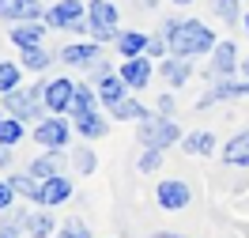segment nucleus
Instances as JSON below:
<instances>
[{"instance_id":"obj_1","label":"nucleus","mask_w":249,"mask_h":238,"mask_svg":"<svg viewBox=\"0 0 249 238\" xmlns=\"http://www.w3.org/2000/svg\"><path fill=\"white\" fill-rule=\"evenodd\" d=\"M166 42H170L174 57H196V53H212L215 49V34L204 27L200 19H166Z\"/></svg>"},{"instance_id":"obj_2","label":"nucleus","mask_w":249,"mask_h":238,"mask_svg":"<svg viewBox=\"0 0 249 238\" xmlns=\"http://www.w3.org/2000/svg\"><path fill=\"white\" fill-rule=\"evenodd\" d=\"M136 136H140L143 147H170V144L181 140V132H178V125H174L170 117H151V113L140 121Z\"/></svg>"},{"instance_id":"obj_3","label":"nucleus","mask_w":249,"mask_h":238,"mask_svg":"<svg viewBox=\"0 0 249 238\" xmlns=\"http://www.w3.org/2000/svg\"><path fill=\"white\" fill-rule=\"evenodd\" d=\"M87 23H91L94 42L121 38V34H117V8H113L109 0H91V4H87Z\"/></svg>"},{"instance_id":"obj_4","label":"nucleus","mask_w":249,"mask_h":238,"mask_svg":"<svg viewBox=\"0 0 249 238\" xmlns=\"http://www.w3.org/2000/svg\"><path fill=\"white\" fill-rule=\"evenodd\" d=\"M42 95H46V87H31V91L16 87V91H8V95H4V106H8V113L19 117V121H23V117H38L42 110H49Z\"/></svg>"},{"instance_id":"obj_5","label":"nucleus","mask_w":249,"mask_h":238,"mask_svg":"<svg viewBox=\"0 0 249 238\" xmlns=\"http://www.w3.org/2000/svg\"><path fill=\"white\" fill-rule=\"evenodd\" d=\"M46 106H49V113H72V106H76V83L72 79H49L46 83Z\"/></svg>"},{"instance_id":"obj_6","label":"nucleus","mask_w":249,"mask_h":238,"mask_svg":"<svg viewBox=\"0 0 249 238\" xmlns=\"http://www.w3.org/2000/svg\"><path fill=\"white\" fill-rule=\"evenodd\" d=\"M68 132L72 128L64 125V117H42V121H34V144H42V147H64Z\"/></svg>"},{"instance_id":"obj_7","label":"nucleus","mask_w":249,"mask_h":238,"mask_svg":"<svg viewBox=\"0 0 249 238\" xmlns=\"http://www.w3.org/2000/svg\"><path fill=\"white\" fill-rule=\"evenodd\" d=\"M155 201L159 208H166V212H181V208L193 201V193H189L185 182H178V178H170V182H162V185H155Z\"/></svg>"},{"instance_id":"obj_8","label":"nucleus","mask_w":249,"mask_h":238,"mask_svg":"<svg viewBox=\"0 0 249 238\" xmlns=\"http://www.w3.org/2000/svg\"><path fill=\"white\" fill-rule=\"evenodd\" d=\"M234 72H238V49H234V42H219V46L212 49V68H208V76L212 79H231Z\"/></svg>"},{"instance_id":"obj_9","label":"nucleus","mask_w":249,"mask_h":238,"mask_svg":"<svg viewBox=\"0 0 249 238\" xmlns=\"http://www.w3.org/2000/svg\"><path fill=\"white\" fill-rule=\"evenodd\" d=\"M72 197V182L64 174H53V178H46L42 185H38V204L42 208H57V204H64Z\"/></svg>"},{"instance_id":"obj_10","label":"nucleus","mask_w":249,"mask_h":238,"mask_svg":"<svg viewBox=\"0 0 249 238\" xmlns=\"http://www.w3.org/2000/svg\"><path fill=\"white\" fill-rule=\"evenodd\" d=\"M79 19H83V0H61V4H53L46 12V27H64V31H72Z\"/></svg>"},{"instance_id":"obj_11","label":"nucleus","mask_w":249,"mask_h":238,"mask_svg":"<svg viewBox=\"0 0 249 238\" xmlns=\"http://www.w3.org/2000/svg\"><path fill=\"white\" fill-rule=\"evenodd\" d=\"M117 76L128 83V87H147V79H151V61L147 57H124V64H121V72Z\"/></svg>"},{"instance_id":"obj_12","label":"nucleus","mask_w":249,"mask_h":238,"mask_svg":"<svg viewBox=\"0 0 249 238\" xmlns=\"http://www.w3.org/2000/svg\"><path fill=\"white\" fill-rule=\"evenodd\" d=\"M64 64H76V68H91V64L102 61V53H98V42H79V46H64L61 49Z\"/></svg>"},{"instance_id":"obj_13","label":"nucleus","mask_w":249,"mask_h":238,"mask_svg":"<svg viewBox=\"0 0 249 238\" xmlns=\"http://www.w3.org/2000/svg\"><path fill=\"white\" fill-rule=\"evenodd\" d=\"M0 19H42V4L38 0H0Z\"/></svg>"},{"instance_id":"obj_14","label":"nucleus","mask_w":249,"mask_h":238,"mask_svg":"<svg viewBox=\"0 0 249 238\" xmlns=\"http://www.w3.org/2000/svg\"><path fill=\"white\" fill-rule=\"evenodd\" d=\"M42 34H46V27H42L38 19H23L8 38H12L19 49H34V46H42Z\"/></svg>"},{"instance_id":"obj_15","label":"nucleus","mask_w":249,"mask_h":238,"mask_svg":"<svg viewBox=\"0 0 249 238\" xmlns=\"http://www.w3.org/2000/svg\"><path fill=\"white\" fill-rule=\"evenodd\" d=\"M61 163H64V147H49V155H38L31 163V174L38 178V182H46V178L61 174Z\"/></svg>"},{"instance_id":"obj_16","label":"nucleus","mask_w":249,"mask_h":238,"mask_svg":"<svg viewBox=\"0 0 249 238\" xmlns=\"http://www.w3.org/2000/svg\"><path fill=\"white\" fill-rule=\"evenodd\" d=\"M242 95H249V83H231V79H219L215 87H212V91L200 98V110H204V106H212V102H223V98H242Z\"/></svg>"},{"instance_id":"obj_17","label":"nucleus","mask_w":249,"mask_h":238,"mask_svg":"<svg viewBox=\"0 0 249 238\" xmlns=\"http://www.w3.org/2000/svg\"><path fill=\"white\" fill-rule=\"evenodd\" d=\"M72 121H76L79 136H87V140L106 136V121H102V113H94V110H76V113H72Z\"/></svg>"},{"instance_id":"obj_18","label":"nucleus","mask_w":249,"mask_h":238,"mask_svg":"<svg viewBox=\"0 0 249 238\" xmlns=\"http://www.w3.org/2000/svg\"><path fill=\"white\" fill-rule=\"evenodd\" d=\"M223 159H227V166H249V128H246V132H238L234 140H227Z\"/></svg>"},{"instance_id":"obj_19","label":"nucleus","mask_w":249,"mask_h":238,"mask_svg":"<svg viewBox=\"0 0 249 238\" xmlns=\"http://www.w3.org/2000/svg\"><path fill=\"white\" fill-rule=\"evenodd\" d=\"M189 57H170V61L159 64V72H162V79L166 83H174V87H181L189 76H193V64H185Z\"/></svg>"},{"instance_id":"obj_20","label":"nucleus","mask_w":249,"mask_h":238,"mask_svg":"<svg viewBox=\"0 0 249 238\" xmlns=\"http://www.w3.org/2000/svg\"><path fill=\"white\" fill-rule=\"evenodd\" d=\"M124 87H128V83H124L121 76H106L98 83V102H102V106H117L124 98Z\"/></svg>"},{"instance_id":"obj_21","label":"nucleus","mask_w":249,"mask_h":238,"mask_svg":"<svg viewBox=\"0 0 249 238\" xmlns=\"http://www.w3.org/2000/svg\"><path fill=\"white\" fill-rule=\"evenodd\" d=\"M147 34H140V31H124L121 38H117V49H121L124 57H143L147 53Z\"/></svg>"},{"instance_id":"obj_22","label":"nucleus","mask_w":249,"mask_h":238,"mask_svg":"<svg viewBox=\"0 0 249 238\" xmlns=\"http://www.w3.org/2000/svg\"><path fill=\"white\" fill-rule=\"evenodd\" d=\"M23 231L34 235V238L53 235V216H49V212H27V216H23Z\"/></svg>"},{"instance_id":"obj_23","label":"nucleus","mask_w":249,"mask_h":238,"mask_svg":"<svg viewBox=\"0 0 249 238\" xmlns=\"http://www.w3.org/2000/svg\"><path fill=\"white\" fill-rule=\"evenodd\" d=\"M109 113H113L117 121H143V117H147V110H143L136 98H121L117 106H109Z\"/></svg>"},{"instance_id":"obj_24","label":"nucleus","mask_w":249,"mask_h":238,"mask_svg":"<svg viewBox=\"0 0 249 238\" xmlns=\"http://www.w3.org/2000/svg\"><path fill=\"white\" fill-rule=\"evenodd\" d=\"M19 140H23V121L12 117V113L0 117V144H4V147H16Z\"/></svg>"},{"instance_id":"obj_25","label":"nucleus","mask_w":249,"mask_h":238,"mask_svg":"<svg viewBox=\"0 0 249 238\" xmlns=\"http://www.w3.org/2000/svg\"><path fill=\"white\" fill-rule=\"evenodd\" d=\"M185 151L189 155H212L215 151V136L212 132H193V136H185Z\"/></svg>"},{"instance_id":"obj_26","label":"nucleus","mask_w":249,"mask_h":238,"mask_svg":"<svg viewBox=\"0 0 249 238\" xmlns=\"http://www.w3.org/2000/svg\"><path fill=\"white\" fill-rule=\"evenodd\" d=\"M8 182H12V189H16V193H23V197L38 201V185H42V182H38L34 174H16V178H8Z\"/></svg>"},{"instance_id":"obj_27","label":"nucleus","mask_w":249,"mask_h":238,"mask_svg":"<svg viewBox=\"0 0 249 238\" xmlns=\"http://www.w3.org/2000/svg\"><path fill=\"white\" fill-rule=\"evenodd\" d=\"M23 64L31 68V72H46L49 68V53L42 46H34V49H23Z\"/></svg>"},{"instance_id":"obj_28","label":"nucleus","mask_w":249,"mask_h":238,"mask_svg":"<svg viewBox=\"0 0 249 238\" xmlns=\"http://www.w3.org/2000/svg\"><path fill=\"white\" fill-rule=\"evenodd\" d=\"M19 87V68L8 61H0V95H8V91H16Z\"/></svg>"},{"instance_id":"obj_29","label":"nucleus","mask_w":249,"mask_h":238,"mask_svg":"<svg viewBox=\"0 0 249 238\" xmlns=\"http://www.w3.org/2000/svg\"><path fill=\"white\" fill-rule=\"evenodd\" d=\"M76 110H94V87L91 83H76V106H72V113Z\"/></svg>"},{"instance_id":"obj_30","label":"nucleus","mask_w":249,"mask_h":238,"mask_svg":"<svg viewBox=\"0 0 249 238\" xmlns=\"http://www.w3.org/2000/svg\"><path fill=\"white\" fill-rule=\"evenodd\" d=\"M208 4H212V12H215L219 19H227V23L238 19V0H208Z\"/></svg>"},{"instance_id":"obj_31","label":"nucleus","mask_w":249,"mask_h":238,"mask_svg":"<svg viewBox=\"0 0 249 238\" xmlns=\"http://www.w3.org/2000/svg\"><path fill=\"white\" fill-rule=\"evenodd\" d=\"M136 166H140L143 174H151V170H159V166H162V147H147V151L140 155V163H136Z\"/></svg>"},{"instance_id":"obj_32","label":"nucleus","mask_w":249,"mask_h":238,"mask_svg":"<svg viewBox=\"0 0 249 238\" xmlns=\"http://www.w3.org/2000/svg\"><path fill=\"white\" fill-rule=\"evenodd\" d=\"M72 166H76L79 174H91L94 170V155L87 151V147H79V151H72Z\"/></svg>"},{"instance_id":"obj_33","label":"nucleus","mask_w":249,"mask_h":238,"mask_svg":"<svg viewBox=\"0 0 249 238\" xmlns=\"http://www.w3.org/2000/svg\"><path fill=\"white\" fill-rule=\"evenodd\" d=\"M53 238H87V227H83L79 220H72L68 227H64V231H57Z\"/></svg>"},{"instance_id":"obj_34","label":"nucleus","mask_w":249,"mask_h":238,"mask_svg":"<svg viewBox=\"0 0 249 238\" xmlns=\"http://www.w3.org/2000/svg\"><path fill=\"white\" fill-rule=\"evenodd\" d=\"M16 201V189H12V182H0V212H8Z\"/></svg>"},{"instance_id":"obj_35","label":"nucleus","mask_w":249,"mask_h":238,"mask_svg":"<svg viewBox=\"0 0 249 238\" xmlns=\"http://www.w3.org/2000/svg\"><path fill=\"white\" fill-rule=\"evenodd\" d=\"M166 49H170V42H166V38H151V42H147V53H151V57H162Z\"/></svg>"},{"instance_id":"obj_36","label":"nucleus","mask_w":249,"mask_h":238,"mask_svg":"<svg viewBox=\"0 0 249 238\" xmlns=\"http://www.w3.org/2000/svg\"><path fill=\"white\" fill-rule=\"evenodd\" d=\"M8 166H12V147L0 144V170H8Z\"/></svg>"},{"instance_id":"obj_37","label":"nucleus","mask_w":249,"mask_h":238,"mask_svg":"<svg viewBox=\"0 0 249 238\" xmlns=\"http://www.w3.org/2000/svg\"><path fill=\"white\" fill-rule=\"evenodd\" d=\"M159 110H162V113H174V98L162 95V98H159Z\"/></svg>"},{"instance_id":"obj_38","label":"nucleus","mask_w":249,"mask_h":238,"mask_svg":"<svg viewBox=\"0 0 249 238\" xmlns=\"http://www.w3.org/2000/svg\"><path fill=\"white\" fill-rule=\"evenodd\" d=\"M0 238H19V227H12V223H8V227H0Z\"/></svg>"},{"instance_id":"obj_39","label":"nucleus","mask_w":249,"mask_h":238,"mask_svg":"<svg viewBox=\"0 0 249 238\" xmlns=\"http://www.w3.org/2000/svg\"><path fill=\"white\" fill-rule=\"evenodd\" d=\"M159 238H181V235H166V231H162V235H159Z\"/></svg>"},{"instance_id":"obj_40","label":"nucleus","mask_w":249,"mask_h":238,"mask_svg":"<svg viewBox=\"0 0 249 238\" xmlns=\"http://www.w3.org/2000/svg\"><path fill=\"white\" fill-rule=\"evenodd\" d=\"M242 72H246V76H249V61H246V64H242Z\"/></svg>"},{"instance_id":"obj_41","label":"nucleus","mask_w":249,"mask_h":238,"mask_svg":"<svg viewBox=\"0 0 249 238\" xmlns=\"http://www.w3.org/2000/svg\"><path fill=\"white\" fill-rule=\"evenodd\" d=\"M140 4H143V8H151V0H140Z\"/></svg>"},{"instance_id":"obj_42","label":"nucleus","mask_w":249,"mask_h":238,"mask_svg":"<svg viewBox=\"0 0 249 238\" xmlns=\"http://www.w3.org/2000/svg\"><path fill=\"white\" fill-rule=\"evenodd\" d=\"M174 4H193V0H174Z\"/></svg>"},{"instance_id":"obj_43","label":"nucleus","mask_w":249,"mask_h":238,"mask_svg":"<svg viewBox=\"0 0 249 238\" xmlns=\"http://www.w3.org/2000/svg\"><path fill=\"white\" fill-rule=\"evenodd\" d=\"M246 31H249V16H246Z\"/></svg>"}]
</instances>
